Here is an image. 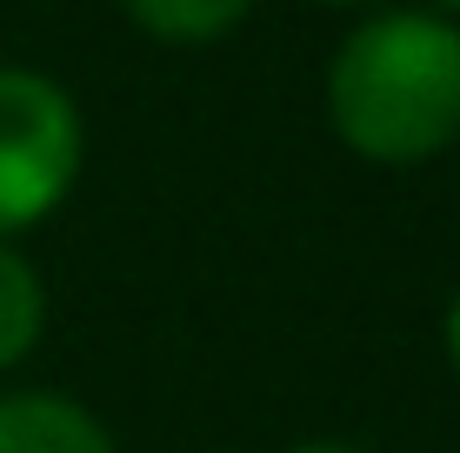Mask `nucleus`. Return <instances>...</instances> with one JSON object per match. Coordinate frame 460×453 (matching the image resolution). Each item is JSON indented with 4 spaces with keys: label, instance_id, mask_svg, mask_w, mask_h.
Listing matches in <instances>:
<instances>
[{
    "label": "nucleus",
    "instance_id": "obj_1",
    "mask_svg": "<svg viewBox=\"0 0 460 453\" xmlns=\"http://www.w3.org/2000/svg\"><path fill=\"white\" fill-rule=\"evenodd\" d=\"M327 127L374 167H420L460 140V21L380 7L327 60Z\"/></svg>",
    "mask_w": 460,
    "mask_h": 453
},
{
    "label": "nucleus",
    "instance_id": "obj_2",
    "mask_svg": "<svg viewBox=\"0 0 460 453\" xmlns=\"http://www.w3.org/2000/svg\"><path fill=\"white\" fill-rule=\"evenodd\" d=\"M81 107L40 67H0V240L40 227L81 180Z\"/></svg>",
    "mask_w": 460,
    "mask_h": 453
},
{
    "label": "nucleus",
    "instance_id": "obj_3",
    "mask_svg": "<svg viewBox=\"0 0 460 453\" xmlns=\"http://www.w3.org/2000/svg\"><path fill=\"white\" fill-rule=\"evenodd\" d=\"M0 453H120L114 433L67 394H0Z\"/></svg>",
    "mask_w": 460,
    "mask_h": 453
},
{
    "label": "nucleus",
    "instance_id": "obj_4",
    "mask_svg": "<svg viewBox=\"0 0 460 453\" xmlns=\"http://www.w3.org/2000/svg\"><path fill=\"white\" fill-rule=\"evenodd\" d=\"M40 327H47V287L34 260L13 240H0V373L21 367L40 347Z\"/></svg>",
    "mask_w": 460,
    "mask_h": 453
},
{
    "label": "nucleus",
    "instance_id": "obj_5",
    "mask_svg": "<svg viewBox=\"0 0 460 453\" xmlns=\"http://www.w3.org/2000/svg\"><path fill=\"white\" fill-rule=\"evenodd\" d=\"M120 7L140 34H154L167 47H208L247 21L253 0H120Z\"/></svg>",
    "mask_w": 460,
    "mask_h": 453
},
{
    "label": "nucleus",
    "instance_id": "obj_6",
    "mask_svg": "<svg viewBox=\"0 0 460 453\" xmlns=\"http://www.w3.org/2000/svg\"><path fill=\"white\" fill-rule=\"evenodd\" d=\"M440 340H447V361L460 373V293H454V307H447V327H440Z\"/></svg>",
    "mask_w": 460,
    "mask_h": 453
},
{
    "label": "nucleus",
    "instance_id": "obj_7",
    "mask_svg": "<svg viewBox=\"0 0 460 453\" xmlns=\"http://www.w3.org/2000/svg\"><path fill=\"white\" fill-rule=\"evenodd\" d=\"M288 453H367V447H347V440H307V447H288Z\"/></svg>",
    "mask_w": 460,
    "mask_h": 453
},
{
    "label": "nucleus",
    "instance_id": "obj_8",
    "mask_svg": "<svg viewBox=\"0 0 460 453\" xmlns=\"http://www.w3.org/2000/svg\"><path fill=\"white\" fill-rule=\"evenodd\" d=\"M434 13H447V21H460V0H434Z\"/></svg>",
    "mask_w": 460,
    "mask_h": 453
},
{
    "label": "nucleus",
    "instance_id": "obj_9",
    "mask_svg": "<svg viewBox=\"0 0 460 453\" xmlns=\"http://www.w3.org/2000/svg\"><path fill=\"white\" fill-rule=\"evenodd\" d=\"M321 7H380V0H321Z\"/></svg>",
    "mask_w": 460,
    "mask_h": 453
}]
</instances>
